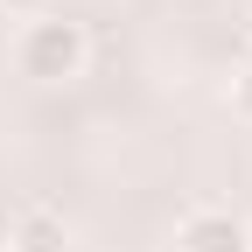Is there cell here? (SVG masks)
<instances>
[{"instance_id": "cell-1", "label": "cell", "mask_w": 252, "mask_h": 252, "mask_svg": "<svg viewBox=\"0 0 252 252\" xmlns=\"http://www.w3.org/2000/svg\"><path fill=\"white\" fill-rule=\"evenodd\" d=\"M14 63H21L28 84H70V77H84V63H91V35H84V21H70V14H35L21 28V42H14Z\"/></svg>"}, {"instance_id": "cell-2", "label": "cell", "mask_w": 252, "mask_h": 252, "mask_svg": "<svg viewBox=\"0 0 252 252\" xmlns=\"http://www.w3.org/2000/svg\"><path fill=\"white\" fill-rule=\"evenodd\" d=\"M175 252H252V217L231 203H196L175 224Z\"/></svg>"}, {"instance_id": "cell-3", "label": "cell", "mask_w": 252, "mask_h": 252, "mask_svg": "<svg viewBox=\"0 0 252 252\" xmlns=\"http://www.w3.org/2000/svg\"><path fill=\"white\" fill-rule=\"evenodd\" d=\"M7 252H70V224H63L56 210H21Z\"/></svg>"}, {"instance_id": "cell-4", "label": "cell", "mask_w": 252, "mask_h": 252, "mask_svg": "<svg viewBox=\"0 0 252 252\" xmlns=\"http://www.w3.org/2000/svg\"><path fill=\"white\" fill-rule=\"evenodd\" d=\"M224 98H231V112H238V119H252V56L231 70V91H224Z\"/></svg>"}, {"instance_id": "cell-5", "label": "cell", "mask_w": 252, "mask_h": 252, "mask_svg": "<svg viewBox=\"0 0 252 252\" xmlns=\"http://www.w3.org/2000/svg\"><path fill=\"white\" fill-rule=\"evenodd\" d=\"M0 7H7V14H42L49 0H0Z\"/></svg>"}]
</instances>
